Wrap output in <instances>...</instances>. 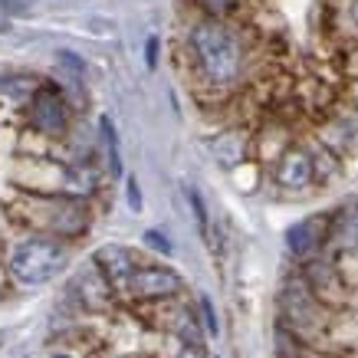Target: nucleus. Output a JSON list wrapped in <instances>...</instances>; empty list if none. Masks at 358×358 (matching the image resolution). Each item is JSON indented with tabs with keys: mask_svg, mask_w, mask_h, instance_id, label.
<instances>
[{
	"mask_svg": "<svg viewBox=\"0 0 358 358\" xmlns=\"http://www.w3.org/2000/svg\"><path fill=\"white\" fill-rule=\"evenodd\" d=\"M191 53L210 86H234L243 73V46L220 20H201L191 30Z\"/></svg>",
	"mask_w": 358,
	"mask_h": 358,
	"instance_id": "nucleus-1",
	"label": "nucleus"
},
{
	"mask_svg": "<svg viewBox=\"0 0 358 358\" xmlns=\"http://www.w3.org/2000/svg\"><path fill=\"white\" fill-rule=\"evenodd\" d=\"M66 266V247L50 237H30L10 253V273L23 286H43Z\"/></svg>",
	"mask_w": 358,
	"mask_h": 358,
	"instance_id": "nucleus-2",
	"label": "nucleus"
},
{
	"mask_svg": "<svg viewBox=\"0 0 358 358\" xmlns=\"http://www.w3.org/2000/svg\"><path fill=\"white\" fill-rule=\"evenodd\" d=\"M280 313H282V329H289L296 338L315 336L322 329V303L315 299V293L309 289V282L303 276L282 282Z\"/></svg>",
	"mask_w": 358,
	"mask_h": 358,
	"instance_id": "nucleus-3",
	"label": "nucleus"
},
{
	"mask_svg": "<svg viewBox=\"0 0 358 358\" xmlns=\"http://www.w3.org/2000/svg\"><path fill=\"white\" fill-rule=\"evenodd\" d=\"M185 289V282L168 266H138L129 282V296L135 299H171Z\"/></svg>",
	"mask_w": 358,
	"mask_h": 358,
	"instance_id": "nucleus-4",
	"label": "nucleus"
},
{
	"mask_svg": "<svg viewBox=\"0 0 358 358\" xmlns=\"http://www.w3.org/2000/svg\"><path fill=\"white\" fill-rule=\"evenodd\" d=\"M30 122L36 131L43 135H63L69 125V112H66L63 99L56 89H36L33 92V106H30Z\"/></svg>",
	"mask_w": 358,
	"mask_h": 358,
	"instance_id": "nucleus-5",
	"label": "nucleus"
},
{
	"mask_svg": "<svg viewBox=\"0 0 358 358\" xmlns=\"http://www.w3.org/2000/svg\"><path fill=\"white\" fill-rule=\"evenodd\" d=\"M92 260H96V270L102 273L115 289H125V293H129V282H131V276H135V270H138L131 250L119 247V243H106V247L96 250Z\"/></svg>",
	"mask_w": 358,
	"mask_h": 358,
	"instance_id": "nucleus-6",
	"label": "nucleus"
},
{
	"mask_svg": "<svg viewBox=\"0 0 358 358\" xmlns=\"http://www.w3.org/2000/svg\"><path fill=\"white\" fill-rule=\"evenodd\" d=\"M315 178V164L303 148H289L276 164V185L282 191H306Z\"/></svg>",
	"mask_w": 358,
	"mask_h": 358,
	"instance_id": "nucleus-7",
	"label": "nucleus"
},
{
	"mask_svg": "<svg viewBox=\"0 0 358 358\" xmlns=\"http://www.w3.org/2000/svg\"><path fill=\"white\" fill-rule=\"evenodd\" d=\"M303 280L309 282V289L315 293V299H319V303H338V299H342V293H345L342 276H338L336 266H332V263H326V260L309 263V270H306Z\"/></svg>",
	"mask_w": 358,
	"mask_h": 358,
	"instance_id": "nucleus-8",
	"label": "nucleus"
},
{
	"mask_svg": "<svg viewBox=\"0 0 358 358\" xmlns=\"http://www.w3.org/2000/svg\"><path fill=\"white\" fill-rule=\"evenodd\" d=\"M322 240H326V220L322 217H306L286 230V247H289L293 257H309V253H315Z\"/></svg>",
	"mask_w": 358,
	"mask_h": 358,
	"instance_id": "nucleus-9",
	"label": "nucleus"
},
{
	"mask_svg": "<svg viewBox=\"0 0 358 358\" xmlns=\"http://www.w3.org/2000/svg\"><path fill=\"white\" fill-rule=\"evenodd\" d=\"M73 286L79 289V303L86 306V309H109V303H112V282L106 280L99 270L79 273Z\"/></svg>",
	"mask_w": 358,
	"mask_h": 358,
	"instance_id": "nucleus-10",
	"label": "nucleus"
},
{
	"mask_svg": "<svg viewBox=\"0 0 358 358\" xmlns=\"http://www.w3.org/2000/svg\"><path fill=\"white\" fill-rule=\"evenodd\" d=\"M210 152H214L220 168H237V164L243 162V155H247V138H243L240 131H224V135L214 138Z\"/></svg>",
	"mask_w": 358,
	"mask_h": 358,
	"instance_id": "nucleus-11",
	"label": "nucleus"
},
{
	"mask_svg": "<svg viewBox=\"0 0 358 358\" xmlns=\"http://www.w3.org/2000/svg\"><path fill=\"white\" fill-rule=\"evenodd\" d=\"M336 240L342 250L358 253V207L355 210H345V214L336 220Z\"/></svg>",
	"mask_w": 358,
	"mask_h": 358,
	"instance_id": "nucleus-12",
	"label": "nucleus"
},
{
	"mask_svg": "<svg viewBox=\"0 0 358 358\" xmlns=\"http://www.w3.org/2000/svg\"><path fill=\"white\" fill-rule=\"evenodd\" d=\"M99 131H102V145L109 152L112 174H122V155H119V138H115V125L109 119H99Z\"/></svg>",
	"mask_w": 358,
	"mask_h": 358,
	"instance_id": "nucleus-13",
	"label": "nucleus"
},
{
	"mask_svg": "<svg viewBox=\"0 0 358 358\" xmlns=\"http://www.w3.org/2000/svg\"><path fill=\"white\" fill-rule=\"evenodd\" d=\"M56 59H59V66H63L69 76L76 79V86H83V79H86V66H83V59H79L76 53H69V50L56 53Z\"/></svg>",
	"mask_w": 358,
	"mask_h": 358,
	"instance_id": "nucleus-14",
	"label": "nucleus"
},
{
	"mask_svg": "<svg viewBox=\"0 0 358 358\" xmlns=\"http://www.w3.org/2000/svg\"><path fill=\"white\" fill-rule=\"evenodd\" d=\"M187 201H191V210H194V220H197V227H201V234L210 237V227H207V207H204L201 191H197V187H187Z\"/></svg>",
	"mask_w": 358,
	"mask_h": 358,
	"instance_id": "nucleus-15",
	"label": "nucleus"
},
{
	"mask_svg": "<svg viewBox=\"0 0 358 358\" xmlns=\"http://www.w3.org/2000/svg\"><path fill=\"white\" fill-rule=\"evenodd\" d=\"M207 13H210V20H220V17H227L230 10H237L240 0H197Z\"/></svg>",
	"mask_w": 358,
	"mask_h": 358,
	"instance_id": "nucleus-16",
	"label": "nucleus"
},
{
	"mask_svg": "<svg viewBox=\"0 0 358 358\" xmlns=\"http://www.w3.org/2000/svg\"><path fill=\"white\" fill-rule=\"evenodd\" d=\"M197 306H201V315H204V332H207V336H217L220 326H217V313H214L210 296H201V299H197Z\"/></svg>",
	"mask_w": 358,
	"mask_h": 358,
	"instance_id": "nucleus-17",
	"label": "nucleus"
},
{
	"mask_svg": "<svg viewBox=\"0 0 358 358\" xmlns=\"http://www.w3.org/2000/svg\"><path fill=\"white\" fill-rule=\"evenodd\" d=\"M141 240H145V243H148L152 250H158V253H171V250H174L171 240L164 237L162 230H145V237H141Z\"/></svg>",
	"mask_w": 358,
	"mask_h": 358,
	"instance_id": "nucleus-18",
	"label": "nucleus"
},
{
	"mask_svg": "<svg viewBox=\"0 0 358 358\" xmlns=\"http://www.w3.org/2000/svg\"><path fill=\"white\" fill-rule=\"evenodd\" d=\"M0 7L10 17H23V13H30V0H0Z\"/></svg>",
	"mask_w": 358,
	"mask_h": 358,
	"instance_id": "nucleus-19",
	"label": "nucleus"
},
{
	"mask_svg": "<svg viewBox=\"0 0 358 358\" xmlns=\"http://www.w3.org/2000/svg\"><path fill=\"white\" fill-rule=\"evenodd\" d=\"M125 187H129V207L135 210V214H138V210H141V191H138V181H135V178H129V185H125Z\"/></svg>",
	"mask_w": 358,
	"mask_h": 358,
	"instance_id": "nucleus-20",
	"label": "nucleus"
},
{
	"mask_svg": "<svg viewBox=\"0 0 358 358\" xmlns=\"http://www.w3.org/2000/svg\"><path fill=\"white\" fill-rule=\"evenodd\" d=\"M145 59H148V66H155V63H158V40H155V36H152V40H148V50H145Z\"/></svg>",
	"mask_w": 358,
	"mask_h": 358,
	"instance_id": "nucleus-21",
	"label": "nucleus"
},
{
	"mask_svg": "<svg viewBox=\"0 0 358 358\" xmlns=\"http://www.w3.org/2000/svg\"><path fill=\"white\" fill-rule=\"evenodd\" d=\"M174 358H204V352H201V348H191V345H185L181 348V352H178V355Z\"/></svg>",
	"mask_w": 358,
	"mask_h": 358,
	"instance_id": "nucleus-22",
	"label": "nucleus"
},
{
	"mask_svg": "<svg viewBox=\"0 0 358 358\" xmlns=\"http://www.w3.org/2000/svg\"><path fill=\"white\" fill-rule=\"evenodd\" d=\"M355 23H358V0H355Z\"/></svg>",
	"mask_w": 358,
	"mask_h": 358,
	"instance_id": "nucleus-23",
	"label": "nucleus"
},
{
	"mask_svg": "<svg viewBox=\"0 0 358 358\" xmlns=\"http://www.w3.org/2000/svg\"><path fill=\"white\" fill-rule=\"evenodd\" d=\"M53 358H69V355H63V352H59V355H53Z\"/></svg>",
	"mask_w": 358,
	"mask_h": 358,
	"instance_id": "nucleus-24",
	"label": "nucleus"
},
{
	"mask_svg": "<svg viewBox=\"0 0 358 358\" xmlns=\"http://www.w3.org/2000/svg\"><path fill=\"white\" fill-rule=\"evenodd\" d=\"M303 358H313V355H303Z\"/></svg>",
	"mask_w": 358,
	"mask_h": 358,
	"instance_id": "nucleus-25",
	"label": "nucleus"
}]
</instances>
